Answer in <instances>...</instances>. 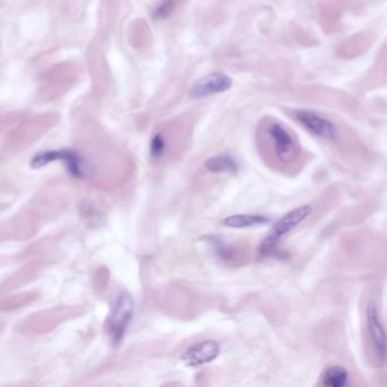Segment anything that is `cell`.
<instances>
[{
	"label": "cell",
	"mask_w": 387,
	"mask_h": 387,
	"mask_svg": "<svg viewBox=\"0 0 387 387\" xmlns=\"http://www.w3.org/2000/svg\"><path fill=\"white\" fill-rule=\"evenodd\" d=\"M311 212H313V207L310 205H303L286 212L285 215L274 225L269 234L262 241L260 253L266 255H271V252L276 249L283 237L298 228L302 221H306L310 216Z\"/></svg>",
	"instance_id": "1"
},
{
	"label": "cell",
	"mask_w": 387,
	"mask_h": 387,
	"mask_svg": "<svg viewBox=\"0 0 387 387\" xmlns=\"http://www.w3.org/2000/svg\"><path fill=\"white\" fill-rule=\"evenodd\" d=\"M172 3H171V0H167L165 3H161L159 7H158L156 12H155V16L157 17V19H165L167 15H168L169 13L172 12Z\"/></svg>",
	"instance_id": "13"
},
{
	"label": "cell",
	"mask_w": 387,
	"mask_h": 387,
	"mask_svg": "<svg viewBox=\"0 0 387 387\" xmlns=\"http://www.w3.org/2000/svg\"><path fill=\"white\" fill-rule=\"evenodd\" d=\"M267 136L271 140L275 156L281 163L292 164L298 159L300 148L292 133L285 126L273 122L267 126Z\"/></svg>",
	"instance_id": "4"
},
{
	"label": "cell",
	"mask_w": 387,
	"mask_h": 387,
	"mask_svg": "<svg viewBox=\"0 0 387 387\" xmlns=\"http://www.w3.org/2000/svg\"><path fill=\"white\" fill-rule=\"evenodd\" d=\"M54 161H62L70 173L72 177L82 180L88 175V167L86 161L77 151L68 150H49L38 154L32 158L31 167L33 169L42 168Z\"/></svg>",
	"instance_id": "3"
},
{
	"label": "cell",
	"mask_w": 387,
	"mask_h": 387,
	"mask_svg": "<svg viewBox=\"0 0 387 387\" xmlns=\"http://www.w3.org/2000/svg\"><path fill=\"white\" fill-rule=\"evenodd\" d=\"M324 386L326 387H345L349 384V372L345 367H329L323 374L322 379Z\"/></svg>",
	"instance_id": "10"
},
{
	"label": "cell",
	"mask_w": 387,
	"mask_h": 387,
	"mask_svg": "<svg viewBox=\"0 0 387 387\" xmlns=\"http://www.w3.org/2000/svg\"><path fill=\"white\" fill-rule=\"evenodd\" d=\"M206 168L212 173L234 174L237 172L239 166H237V161L228 155H219L207 161Z\"/></svg>",
	"instance_id": "11"
},
{
	"label": "cell",
	"mask_w": 387,
	"mask_h": 387,
	"mask_svg": "<svg viewBox=\"0 0 387 387\" xmlns=\"http://www.w3.org/2000/svg\"><path fill=\"white\" fill-rule=\"evenodd\" d=\"M294 116L313 136L326 141H334L338 138V129L329 118L311 111H297Z\"/></svg>",
	"instance_id": "6"
},
{
	"label": "cell",
	"mask_w": 387,
	"mask_h": 387,
	"mask_svg": "<svg viewBox=\"0 0 387 387\" xmlns=\"http://www.w3.org/2000/svg\"><path fill=\"white\" fill-rule=\"evenodd\" d=\"M165 149H166V142H165V139L163 138L161 134H156V136L151 140L150 145V154L152 158L157 159V158L161 157L164 152H165Z\"/></svg>",
	"instance_id": "12"
},
{
	"label": "cell",
	"mask_w": 387,
	"mask_h": 387,
	"mask_svg": "<svg viewBox=\"0 0 387 387\" xmlns=\"http://www.w3.org/2000/svg\"><path fill=\"white\" fill-rule=\"evenodd\" d=\"M232 84H233V81L225 74H210L196 82V84L192 86V89L190 90V95L194 99L206 98L210 95L228 91L230 89Z\"/></svg>",
	"instance_id": "7"
},
{
	"label": "cell",
	"mask_w": 387,
	"mask_h": 387,
	"mask_svg": "<svg viewBox=\"0 0 387 387\" xmlns=\"http://www.w3.org/2000/svg\"><path fill=\"white\" fill-rule=\"evenodd\" d=\"M221 354V345L217 341H203L191 347L182 356V361L191 368L212 363Z\"/></svg>",
	"instance_id": "8"
},
{
	"label": "cell",
	"mask_w": 387,
	"mask_h": 387,
	"mask_svg": "<svg viewBox=\"0 0 387 387\" xmlns=\"http://www.w3.org/2000/svg\"><path fill=\"white\" fill-rule=\"evenodd\" d=\"M133 314L134 301L132 295L127 292L120 293L111 309L107 323L108 335L115 347H118L123 341L126 331L132 322Z\"/></svg>",
	"instance_id": "2"
},
{
	"label": "cell",
	"mask_w": 387,
	"mask_h": 387,
	"mask_svg": "<svg viewBox=\"0 0 387 387\" xmlns=\"http://www.w3.org/2000/svg\"><path fill=\"white\" fill-rule=\"evenodd\" d=\"M365 319H366L367 332L376 358L379 363H386L387 331L375 302H369L367 304Z\"/></svg>",
	"instance_id": "5"
},
{
	"label": "cell",
	"mask_w": 387,
	"mask_h": 387,
	"mask_svg": "<svg viewBox=\"0 0 387 387\" xmlns=\"http://www.w3.org/2000/svg\"><path fill=\"white\" fill-rule=\"evenodd\" d=\"M271 219L264 215L258 214H239L232 215L223 221L225 226L230 228H258L262 225L268 224Z\"/></svg>",
	"instance_id": "9"
}]
</instances>
